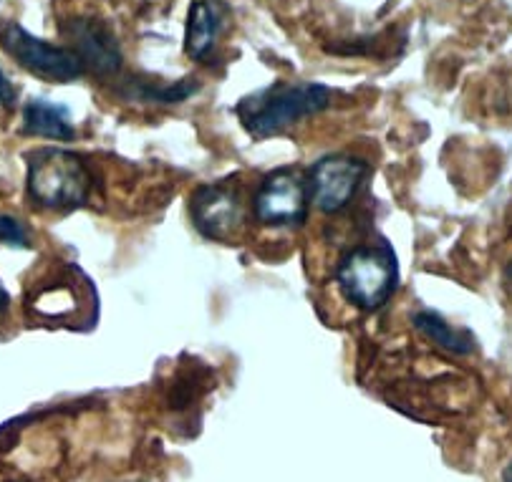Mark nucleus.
<instances>
[{"label": "nucleus", "mask_w": 512, "mask_h": 482, "mask_svg": "<svg viewBox=\"0 0 512 482\" xmlns=\"http://www.w3.org/2000/svg\"><path fill=\"white\" fill-rule=\"evenodd\" d=\"M66 36L74 43V51L86 69L99 76H114L122 69V48L104 23L94 18H71L64 26Z\"/></svg>", "instance_id": "8"}, {"label": "nucleus", "mask_w": 512, "mask_h": 482, "mask_svg": "<svg viewBox=\"0 0 512 482\" xmlns=\"http://www.w3.org/2000/svg\"><path fill=\"white\" fill-rule=\"evenodd\" d=\"M0 46L16 59L18 66L31 71L33 76L56 84H71L86 74L84 61L74 48L56 46L43 38H36L18 23H3L0 26Z\"/></svg>", "instance_id": "4"}, {"label": "nucleus", "mask_w": 512, "mask_h": 482, "mask_svg": "<svg viewBox=\"0 0 512 482\" xmlns=\"http://www.w3.org/2000/svg\"><path fill=\"white\" fill-rule=\"evenodd\" d=\"M16 101H18V89L13 86V81L3 74V69H0V106H3V109H13Z\"/></svg>", "instance_id": "14"}, {"label": "nucleus", "mask_w": 512, "mask_h": 482, "mask_svg": "<svg viewBox=\"0 0 512 482\" xmlns=\"http://www.w3.org/2000/svg\"><path fill=\"white\" fill-rule=\"evenodd\" d=\"M336 281L351 306L374 311L384 306L399 283V265L389 245H364L354 248L338 263Z\"/></svg>", "instance_id": "3"}, {"label": "nucleus", "mask_w": 512, "mask_h": 482, "mask_svg": "<svg viewBox=\"0 0 512 482\" xmlns=\"http://www.w3.org/2000/svg\"><path fill=\"white\" fill-rule=\"evenodd\" d=\"M369 175L364 159L351 154H331L323 157L311 172V200L321 212H341L351 205L361 182Z\"/></svg>", "instance_id": "5"}, {"label": "nucleus", "mask_w": 512, "mask_h": 482, "mask_svg": "<svg viewBox=\"0 0 512 482\" xmlns=\"http://www.w3.org/2000/svg\"><path fill=\"white\" fill-rule=\"evenodd\" d=\"M227 6L222 0H195L187 13L185 48L195 61H205L215 51L217 36L225 26Z\"/></svg>", "instance_id": "9"}, {"label": "nucleus", "mask_w": 512, "mask_h": 482, "mask_svg": "<svg viewBox=\"0 0 512 482\" xmlns=\"http://www.w3.org/2000/svg\"><path fill=\"white\" fill-rule=\"evenodd\" d=\"M412 326L424 336L427 341L437 344L439 349L449 351V354L467 356L475 351V336L470 331L454 329L449 326V321H444L439 313L434 311H417L412 313Z\"/></svg>", "instance_id": "11"}, {"label": "nucleus", "mask_w": 512, "mask_h": 482, "mask_svg": "<svg viewBox=\"0 0 512 482\" xmlns=\"http://www.w3.org/2000/svg\"><path fill=\"white\" fill-rule=\"evenodd\" d=\"M0 243L11 245V248H31V238L23 223L11 215H0Z\"/></svg>", "instance_id": "13"}, {"label": "nucleus", "mask_w": 512, "mask_h": 482, "mask_svg": "<svg viewBox=\"0 0 512 482\" xmlns=\"http://www.w3.org/2000/svg\"><path fill=\"white\" fill-rule=\"evenodd\" d=\"M507 281H510V286H512V263H510V268H507Z\"/></svg>", "instance_id": "17"}, {"label": "nucleus", "mask_w": 512, "mask_h": 482, "mask_svg": "<svg viewBox=\"0 0 512 482\" xmlns=\"http://www.w3.org/2000/svg\"><path fill=\"white\" fill-rule=\"evenodd\" d=\"M331 89L313 81H298V84H275L245 96L235 104L240 124L245 132L255 139H268L283 134L293 124L326 112L331 106Z\"/></svg>", "instance_id": "1"}, {"label": "nucleus", "mask_w": 512, "mask_h": 482, "mask_svg": "<svg viewBox=\"0 0 512 482\" xmlns=\"http://www.w3.org/2000/svg\"><path fill=\"white\" fill-rule=\"evenodd\" d=\"M502 482H512V462L505 467V472H502Z\"/></svg>", "instance_id": "16"}, {"label": "nucleus", "mask_w": 512, "mask_h": 482, "mask_svg": "<svg viewBox=\"0 0 512 482\" xmlns=\"http://www.w3.org/2000/svg\"><path fill=\"white\" fill-rule=\"evenodd\" d=\"M308 192L301 177L291 170L273 172L263 180V185L255 192V218L263 225H298L306 218Z\"/></svg>", "instance_id": "7"}, {"label": "nucleus", "mask_w": 512, "mask_h": 482, "mask_svg": "<svg viewBox=\"0 0 512 482\" xmlns=\"http://www.w3.org/2000/svg\"><path fill=\"white\" fill-rule=\"evenodd\" d=\"M192 223L207 240H233L243 225V202L233 185H200L192 192Z\"/></svg>", "instance_id": "6"}, {"label": "nucleus", "mask_w": 512, "mask_h": 482, "mask_svg": "<svg viewBox=\"0 0 512 482\" xmlns=\"http://www.w3.org/2000/svg\"><path fill=\"white\" fill-rule=\"evenodd\" d=\"M8 306H11V293H8L6 286L0 283V316L8 311Z\"/></svg>", "instance_id": "15"}, {"label": "nucleus", "mask_w": 512, "mask_h": 482, "mask_svg": "<svg viewBox=\"0 0 512 482\" xmlns=\"http://www.w3.org/2000/svg\"><path fill=\"white\" fill-rule=\"evenodd\" d=\"M28 195L46 210H74L91 195V172L74 152L43 147L28 154Z\"/></svg>", "instance_id": "2"}, {"label": "nucleus", "mask_w": 512, "mask_h": 482, "mask_svg": "<svg viewBox=\"0 0 512 482\" xmlns=\"http://www.w3.org/2000/svg\"><path fill=\"white\" fill-rule=\"evenodd\" d=\"M200 84L192 79H182L177 84H154L147 79H129L127 84L119 86V94L132 101H147V104H182L190 99Z\"/></svg>", "instance_id": "12"}, {"label": "nucleus", "mask_w": 512, "mask_h": 482, "mask_svg": "<svg viewBox=\"0 0 512 482\" xmlns=\"http://www.w3.org/2000/svg\"><path fill=\"white\" fill-rule=\"evenodd\" d=\"M23 134L71 142L76 137V129L64 104H53L48 99H31L23 106Z\"/></svg>", "instance_id": "10"}]
</instances>
